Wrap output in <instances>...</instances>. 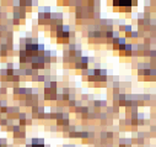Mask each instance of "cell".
Segmentation results:
<instances>
[]
</instances>
